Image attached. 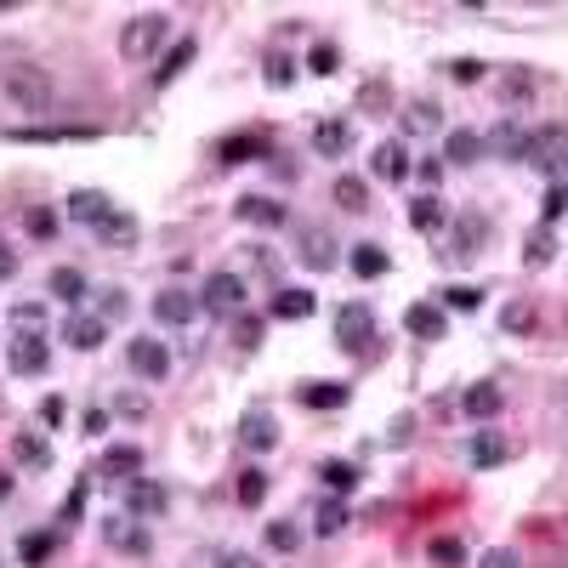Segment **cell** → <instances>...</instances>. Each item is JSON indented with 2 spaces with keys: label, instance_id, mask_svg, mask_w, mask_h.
I'll return each instance as SVG.
<instances>
[{
  "label": "cell",
  "instance_id": "cell-14",
  "mask_svg": "<svg viewBox=\"0 0 568 568\" xmlns=\"http://www.w3.org/2000/svg\"><path fill=\"white\" fill-rule=\"evenodd\" d=\"M466 461L478 466V472H495V466L512 461V438L506 432H472L466 438Z\"/></svg>",
  "mask_w": 568,
  "mask_h": 568
},
{
  "label": "cell",
  "instance_id": "cell-21",
  "mask_svg": "<svg viewBox=\"0 0 568 568\" xmlns=\"http://www.w3.org/2000/svg\"><path fill=\"white\" fill-rule=\"evenodd\" d=\"M6 358H12V375H46V364H52V341L46 336H18Z\"/></svg>",
  "mask_w": 568,
  "mask_h": 568
},
{
  "label": "cell",
  "instance_id": "cell-5",
  "mask_svg": "<svg viewBox=\"0 0 568 568\" xmlns=\"http://www.w3.org/2000/svg\"><path fill=\"white\" fill-rule=\"evenodd\" d=\"M245 296H250V284H245V273H239V267H216L211 279L199 284V302L211 307V313H239V307H245Z\"/></svg>",
  "mask_w": 568,
  "mask_h": 568
},
{
  "label": "cell",
  "instance_id": "cell-37",
  "mask_svg": "<svg viewBox=\"0 0 568 568\" xmlns=\"http://www.w3.org/2000/svg\"><path fill=\"white\" fill-rule=\"evenodd\" d=\"M12 455H18V466H29V472H46V466H52V449H46V438H35V432H12Z\"/></svg>",
  "mask_w": 568,
  "mask_h": 568
},
{
  "label": "cell",
  "instance_id": "cell-23",
  "mask_svg": "<svg viewBox=\"0 0 568 568\" xmlns=\"http://www.w3.org/2000/svg\"><path fill=\"white\" fill-rule=\"evenodd\" d=\"M63 211H69V222H86V228H97V222H103V216L114 211V199H108L103 188H74Z\"/></svg>",
  "mask_w": 568,
  "mask_h": 568
},
{
  "label": "cell",
  "instance_id": "cell-56",
  "mask_svg": "<svg viewBox=\"0 0 568 568\" xmlns=\"http://www.w3.org/2000/svg\"><path fill=\"white\" fill-rule=\"evenodd\" d=\"M40 421H46V426H63V421H69V398H63V392L40 398Z\"/></svg>",
  "mask_w": 568,
  "mask_h": 568
},
{
  "label": "cell",
  "instance_id": "cell-59",
  "mask_svg": "<svg viewBox=\"0 0 568 568\" xmlns=\"http://www.w3.org/2000/svg\"><path fill=\"white\" fill-rule=\"evenodd\" d=\"M108 421H114L108 409H86V421H80V426H86L91 438H103V432H108Z\"/></svg>",
  "mask_w": 568,
  "mask_h": 568
},
{
  "label": "cell",
  "instance_id": "cell-19",
  "mask_svg": "<svg viewBox=\"0 0 568 568\" xmlns=\"http://www.w3.org/2000/svg\"><path fill=\"white\" fill-rule=\"evenodd\" d=\"M404 330L415 341H444V330H449V313L438 302H415V307H404Z\"/></svg>",
  "mask_w": 568,
  "mask_h": 568
},
{
  "label": "cell",
  "instance_id": "cell-28",
  "mask_svg": "<svg viewBox=\"0 0 568 568\" xmlns=\"http://www.w3.org/2000/svg\"><path fill=\"white\" fill-rule=\"evenodd\" d=\"M370 171H375L381 182H404V177H409V148H404L398 137H392V142H375Z\"/></svg>",
  "mask_w": 568,
  "mask_h": 568
},
{
  "label": "cell",
  "instance_id": "cell-20",
  "mask_svg": "<svg viewBox=\"0 0 568 568\" xmlns=\"http://www.w3.org/2000/svg\"><path fill=\"white\" fill-rule=\"evenodd\" d=\"M63 341H69L74 353H97V347L108 341V319H97V313H69Z\"/></svg>",
  "mask_w": 568,
  "mask_h": 568
},
{
  "label": "cell",
  "instance_id": "cell-26",
  "mask_svg": "<svg viewBox=\"0 0 568 568\" xmlns=\"http://www.w3.org/2000/svg\"><path fill=\"white\" fill-rule=\"evenodd\" d=\"M296 398H302L307 409H347L353 404V387H347V381H302Z\"/></svg>",
  "mask_w": 568,
  "mask_h": 568
},
{
  "label": "cell",
  "instance_id": "cell-47",
  "mask_svg": "<svg viewBox=\"0 0 568 568\" xmlns=\"http://www.w3.org/2000/svg\"><path fill=\"white\" fill-rule=\"evenodd\" d=\"M426 557H432L438 568H466V546L455 540V534H438V540L426 546Z\"/></svg>",
  "mask_w": 568,
  "mask_h": 568
},
{
  "label": "cell",
  "instance_id": "cell-30",
  "mask_svg": "<svg viewBox=\"0 0 568 568\" xmlns=\"http://www.w3.org/2000/svg\"><path fill=\"white\" fill-rule=\"evenodd\" d=\"M103 478H120V483L142 478V449L137 444H108L103 449Z\"/></svg>",
  "mask_w": 568,
  "mask_h": 568
},
{
  "label": "cell",
  "instance_id": "cell-29",
  "mask_svg": "<svg viewBox=\"0 0 568 568\" xmlns=\"http://www.w3.org/2000/svg\"><path fill=\"white\" fill-rule=\"evenodd\" d=\"M46 290H52L63 307H80L91 296V284H86V273L80 267H52V279H46Z\"/></svg>",
  "mask_w": 568,
  "mask_h": 568
},
{
  "label": "cell",
  "instance_id": "cell-11",
  "mask_svg": "<svg viewBox=\"0 0 568 568\" xmlns=\"http://www.w3.org/2000/svg\"><path fill=\"white\" fill-rule=\"evenodd\" d=\"M125 364H131L142 381H165V375H171V353H165V341H148V336L125 341Z\"/></svg>",
  "mask_w": 568,
  "mask_h": 568
},
{
  "label": "cell",
  "instance_id": "cell-57",
  "mask_svg": "<svg viewBox=\"0 0 568 568\" xmlns=\"http://www.w3.org/2000/svg\"><path fill=\"white\" fill-rule=\"evenodd\" d=\"M478 568H523V557H517L512 546H495V551H483Z\"/></svg>",
  "mask_w": 568,
  "mask_h": 568
},
{
  "label": "cell",
  "instance_id": "cell-48",
  "mask_svg": "<svg viewBox=\"0 0 568 568\" xmlns=\"http://www.w3.org/2000/svg\"><path fill=\"white\" fill-rule=\"evenodd\" d=\"M91 296H97V319H125V313H131V296H125L120 284H108V290H91Z\"/></svg>",
  "mask_w": 568,
  "mask_h": 568
},
{
  "label": "cell",
  "instance_id": "cell-49",
  "mask_svg": "<svg viewBox=\"0 0 568 568\" xmlns=\"http://www.w3.org/2000/svg\"><path fill=\"white\" fill-rule=\"evenodd\" d=\"M233 347H239V353H256V347H262V319H256V313H239V319H233Z\"/></svg>",
  "mask_w": 568,
  "mask_h": 568
},
{
  "label": "cell",
  "instance_id": "cell-50",
  "mask_svg": "<svg viewBox=\"0 0 568 568\" xmlns=\"http://www.w3.org/2000/svg\"><path fill=\"white\" fill-rule=\"evenodd\" d=\"M267 546L290 557V551H302V529H296L290 517H279V523H267Z\"/></svg>",
  "mask_w": 568,
  "mask_h": 568
},
{
  "label": "cell",
  "instance_id": "cell-31",
  "mask_svg": "<svg viewBox=\"0 0 568 568\" xmlns=\"http://www.w3.org/2000/svg\"><path fill=\"white\" fill-rule=\"evenodd\" d=\"M194 57H199V40H194V35L171 40V52H165V57H160V69H154V86H171V80H177L188 63H194Z\"/></svg>",
  "mask_w": 568,
  "mask_h": 568
},
{
  "label": "cell",
  "instance_id": "cell-42",
  "mask_svg": "<svg viewBox=\"0 0 568 568\" xmlns=\"http://www.w3.org/2000/svg\"><path fill=\"white\" fill-rule=\"evenodd\" d=\"M551 256H557V228H534L529 239H523V262H529V267H551Z\"/></svg>",
  "mask_w": 568,
  "mask_h": 568
},
{
  "label": "cell",
  "instance_id": "cell-61",
  "mask_svg": "<svg viewBox=\"0 0 568 568\" xmlns=\"http://www.w3.org/2000/svg\"><path fill=\"white\" fill-rule=\"evenodd\" d=\"M114 409H120V415H137V421H142V415H148V398H142V392H125Z\"/></svg>",
  "mask_w": 568,
  "mask_h": 568
},
{
  "label": "cell",
  "instance_id": "cell-34",
  "mask_svg": "<svg viewBox=\"0 0 568 568\" xmlns=\"http://www.w3.org/2000/svg\"><path fill=\"white\" fill-rule=\"evenodd\" d=\"M347 267H353L358 279H381V273H387L392 267V256L381 245H375V239H364V245H353V256H347Z\"/></svg>",
  "mask_w": 568,
  "mask_h": 568
},
{
  "label": "cell",
  "instance_id": "cell-35",
  "mask_svg": "<svg viewBox=\"0 0 568 568\" xmlns=\"http://www.w3.org/2000/svg\"><path fill=\"white\" fill-rule=\"evenodd\" d=\"M483 160V137L478 131H449L444 137V165H478Z\"/></svg>",
  "mask_w": 568,
  "mask_h": 568
},
{
  "label": "cell",
  "instance_id": "cell-22",
  "mask_svg": "<svg viewBox=\"0 0 568 568\" xmlns=\"http://www.w3.org/2000/svg\"><path fill=\"white\" fill-rule=\"evenodd\" d=\"M273 148H267V137H256V131H233V137L216 142V160L222 165H250V160H267Z\"/></svg>",
  "mask_w": 568,
  "mask_h": 568
},
{
  "label": "cell",
  "instance_id": "cell-64",
  "mask_svg": "<svg viewBox=\"0 0 568 568\" xmlns=\"http://www.w3.org/2000/svg\"><path fill=\"white\" fill-rule=\"evenodd\" d=\"M0 500H12V472H0Z\"/></svg>",
  "mask_w": 568,
  "mask_h": 568
},
{
  "label": "cell",
  "instance_id": "cell-24",
  "mask_svg": "<svg viewBox=\"0 0 568 568\" xmlns=\"http://www.w3.org/2000/svg\"><path fill=\"white\" fill-rule=\"evenodd\" d=\"M91 125H18L6 131V142H91Z\"/></svg>",
  "mask_w": 568,
  "mask_h": 568
},
{
  "label": "cell",
  "instance_id": "cell-44",
  "mask_svg": "<svg viewBox=\"0 0 568 568\" xmlns=\"http://www.w3.org/2000/svg\"><path fill=\"white\" fill-rule=\"evenodd\" d=\"M18 336H46V307L40 302H18L12 307V341Z\"/></svg>",
  "mask_w": 568,
  "mask_h": 568
},
{
  "label": "cell",
  "instance_id": "cell-9",
  "mask_svg": "<svg viewBox=\"0 0 568 568\" xmlns=\"http://www.w3.org/2000/svg\"><path fill=\"white\" fill-rule=\"evenodd\" d=\"M483 245H489V216L466 211V216H455V233H449V250H444V256L472 262V256H483Z\"/></svg>",
  "mask_w": 568,
  "mask_h": 568
},
{
  "label": "cell",
  "instance_id": "cell-4",
  "mask_svg": "<svg viewBox=\"0 0 568 568\" xmlns=\"http://www.w3.org/2000/svg\"><path fill=\"white\" fill-rule=\"evenodd\" d=\"M529 165L534 171H546L551 182L568 171V125H540L529 131Z\"/></svg>",
  "mask_w": 568,
  "mask_h": 568
},
{
  "label": "cell",
  "instance_id": "cell-12",
  "mask_svg": "<svg viewBox=\"0 0 568 568\" xmlns=\"http://www.w3.org/2000/svg\"><path fill=\"white\" fill-rule=\"evenodd\" d=\"M267 313H273L279 324H307L313 313H319V302H313V290H302V284H279L273 302H267Z\"/></svg>",
  "mask_w": 568,
  "mask_h": 568
},
{
  "label": "cell",
  "instance_id": "cell-3",
  "mask_svg": "<svg viewBox=\"0 0 568 568\" xmlns=\"http://www.w3.org/2000/svg\"><path fill=\"white\" fill-rule=\"evenodd\" d=\"M165 40H171V18H165V12H137V18L120 29V52L131 57V63H148Z\"/></svg>",
  "mask_w": 568,
  "mask_h": 568
},
{
  "label": "cell",
  "instance_id": "cell-10",
  "mask_svg": "<svg viewBox=\"0 0 568 568\" xmlns=\"http://www.w3.org/2000/svg\"><path fill=\"white\" fill-rule=\"evenodd\" d=\"M483 154H495V160H517V165H529V125H517V120H500V125H489V137H483Z\"/></svg>",
  "mask_w": 568,
  "mask_h": 568
},
{
  "label": "cell",
  "instance_id": "cell-43",
  "mask_svg": "<svg viewBox=\"0 0 568 568\" xmlns=\"http://www.w3.org/2000/svg\"><path fill=\"white\" fill-rule=\"evenodd\" d=\"M296 74H302V63H296V57L290 52H267V69H262V80L273 91H284V86H296Z\"/></svg>",
  "mask_w": 568,
  "mask_h": 568
},
{
  "label": "cell",
  "instance_id": "cell-18",
  "mask_svg": "<svg viewBox=\"0 0 568 568\" xmlns=\"http://www.w3.org/2000/svg\"><path fill=\"white\" fill-rule=\"evenodd\" d=\"M500 409H506V392H500L495 381H472V387L461 392V415L466 421H495Z\"/></svg>",
  "mask_w": 568,
  "mask_h": 568
},
{
  "label": "cell",
  "instance_id": "cell-32",
  "mask_svg": "<svg viewBox=\"0 0 568 568\" xmlns=\"http://www.w3.org/2000/svg\"><path fill=\"white\" fill-rule=\"evenodd\" d=\"M358 478H364V472H358L353 461H319V483L324 489H330V495L336 500H347L358 489Z\"/></svg>",
  "mask_w": 568,
  "mask_h": 568
},
{
  "label": "cell",
  "instance_id": "cell-51",
  "mask_svg": "<svg viewBox=\"0 0 568 568\" xmlns=\"http://www.w3.org/2000/svg\"><path fill=\"white\" fill-rule=\"evenodd\" d=\"M444 74L455 80V86H478L483 74H489V63H478V57H449Z\"/></svg>",
  "mask_w": 568,
  "mask_h": 568
},
{
  "label": "cell",
  "instance_id": "cell-13",
  "mask_svg": "<svg viewBox=\"0 0 568 568\" xmlns=\"http://www.w3.org/2000/svg\"><path fill=\"white\" fill-rule=\"evenodd\" d=\"M296 256H302L307 273H330V267L341 262V245H336L330 228H302V250H296Z\"/></svg>",
  "mask_w": 568,
  "mask_h": 568
},
{
  "label": "cell",
  "instance_id": "cell-2",
  "mask_svg": "<svg viewBox=\"0 0 568 568\" xmlns=\"http://www.w3.org/2000/svg\"><path fill=\"white\" fill-rule=\"evenodd\" d=\"M330 330H336L341 353H381V330H375V307L370 302H341L336 319H330Z\"/></svg>",
  "mask_w": 568,
  "mask_h": 568
},
{
  "label": "cell",
  "instance_id": "cell-41",
  "mask_svg": "<svg viewBox=\"0 0 568 568\" xmlns=\"http://www.w3.org/2000/svg\"><path fill=\"white\" fill-rule=\"evenodd\" d=\"M568 216V182L557 177V182H546V194H540V228H557Z\"/></svg>",
  "mask_w": 568,
  "mask_h": 568
},
{
  "label": "cell",
  "instance_id": "cell-53",
  "mask_svg": "<svg viewBox=\"0 0 568 568\" xmlns=\"http://www.w3.org/2000/svg\"><path fill=\"white\" fill-rule=\"evenodd\" d=\"M500 330H506V336H529V330H534V307L529 302H512L506 313H500Z\"/></svg>",
  "mask_w": 568,
  "mask_h": 568
},
{
  "label": "cell",
  "instance_id": "cell-27",
  "mask_svg": "<svg viewBox=\"0 0 568 568\" xmlns=\"http://www.w3.org/2000/svg\"><path fill=\"white\" fill-rule=\"evenodd\" d=\"M347 148H353V125L347 120H319L313 125V154H319V160H341Z\"/></svg>",
  "mask_w": 568,
  "mask_h": 568
},
{
  "label": "cell",
  "instance_id": "cell-55",
  "mask_svg": "<svg viewBox=\"0 0 568 568\" xmlns=\"http://www.w3.org/2000/svg\"><path fill=\"white\" fill-rule=\"evenodd\" d=\"M80 512H86V478H80V483L69 489V500H63V517H57V523L69 529V523H80Z\"/></svg>",
  "mask_w": 568,
  "mask_h": 568
},
{
  "label": "cell",
  "instance_id": "cell-33",
  "mask_svg": "<svg viewBox=\"0 0 568 568\" xmlns=\"http://www.w3.org/2000/svg\"><path fill=\"white\" fill-rule=\"evenodd\" d=\"M233 500L245 506V512H256L267 500V472L262 466H239V478H233Z\"/></svg>",
  "mask_w": 568,
  "mask_h": 568
},
{
  "label": "cell",
  "instance_id": "cell-7",
  "mask_svg": "<svg viewBox=\"0 0 568 568\" xmlns=\"http://www.w3.org/2000/svg\"><path fill=\"white\" fill-rule=\"evenodd\" d=\"M233 438H239V449H250V455H273V449H279V421H273V409H245L239 426H233Z\"/></svg>",
  "mask_w": 568,
  "mask_h": 568
},
{
  "label": "cell",
  "instance_id": "cell-17",
  "mask_svg": "<svg viewBox=\"0 0 568 568\" xmlns=\"http://www.w3.org/2000/svg\"><path fill=\"white\" fill-rule=\"evenodd\" d=\"M398 131H404V137H432V131H444V108H438V97H415V103H404Z\"/></svg>",
  "mask_w": 568,
  "mask_h": 568
},
{
  "label": "cell",
  "instance_id": "cell-6",
  "mask_svg": "<svg viewBox=\"0 0 568 568\" xmlns=\"http://www.w3.org/2000/svg\"><path fill=\"white\" fill-rule=\"evenodd\" d=\"M97 523H103V540L114 551H125V557H154L148 523H137V517H125V512H108V517H97Z\"/></svg>",
  "mask_w": 568,
  "mask_h": 568
},
{
  "label": "cell",
  "instance_id": "cell-8",
  "mask_svg": "<svg viewBox=\"0 0 568 568\" xmlns=\"http://www.w3.org/2000/svg\"><path fill=\"white\" fill-rule=\"evenodd\" d=\"M165 506H171L165 483H154V478H131V483H125V517L154 523V517H165Z\"/></svg>",
  "mask_w": 568,
  "mask_h": 568
},
{
  "label": "cell",
  "instance_id": "cell-1",
  "mask_svg": "<svg viewBox=\"0 0 568 568\" xmlns=\"http://www.w3.org/2000/svg\"><path fill=\"white\" fill-rule=\"evenodd\" d=\"M0 91H6V103L18 108V114H52V103H57L52 74L40 69V63H6Z\"/></svg>",
  "mask_w": 568,
  "mask_h": 568
},
{
  "label": "cell",
  "instance_id": "cell-25",
  "mask_svg": "<svg viewBox=\"0 0 568 568\" xmlns=\"http://www.w3.org/2000/svg\"><path fill=\"white\" fill-rule=\"evenodd\" d=\"M199 296L194 290H160V296H154V319L160 324H194V313H199Z\"/></svg>",
  "mask_w": 568,
  "mask_h": 568
},
{
  "label": "cell",
  "instance_id": "cell-62",
  "mask_svg": "<svg viewBox=\"0 0 568 568\" xmlns=\"http://www.w3.org/2000/svg\"><path fill=\"white\" fill-rule=\"evenodd\" d=\"M222 568H262L256 551H222Z\"/></svg>",
  "mask_w": 568,
  "mask_h": 568
},
{
  "label": "cell",
  "instance_id": "cell-58",
  "mask_svg": "<svg viewBox=\"0 0 568 568\" xmlns=\"http://www.w3.org/2000/svg\"><path fill=\"white\" fill-rule=\"evenodd\" d=\"M415 171H421V188H426V194H438V182H444V160H421Z\"/></svg>",
  "mask_w": 568,
  "mask_h": 568
},
{
  "label": "cell",
  "instance_id": "cell-45",
  "mask_svg": "<svg viewBox=\"0 0 568 568\" xmlns=\"http://www.w3.org/2000/svg\"><path fill=\"white\" fill-rule=\"evenodd\" d=\"M23 233L29 239H57V205H29L23 211Z\"/></svg>",
  "mask_w": 568,
  "mask_h": 568
},
{
  "label": "cell",
  "instance_id": "cell-15",
  "mask_svg": "<svg viewBox=\"0 0 568 568\" xmlns=\"http://www.w3.org/2000/svg\"><path fill=\"white\" fill-rule=\"evenodd\" d=\"M97 245L103 250H137V239H142V228H137V216L131 211H120V205H114V211L103 216V222H97Z\"/></svg>",
  "mask_w": 568,
  "mask_h": 568
},
{
  "label": "cell",
  "instance_id": "cell-16",
  "mask_svg": "<svg viewBox=\"0 0 568 568\" xmlns=\"http://www.w3.org/2000/svg\"><path fill=\"white\" fill-rule=\"evenodd\" d=\"M233 216L250 222V228H284V222H290V205H279V199H267V194H239Z\"/></svg>",
  "mask_w": 568,
  "mask_h": 568
},
{
  "label": "cell",
  "instance_id": "cell-46",
  "mask_svg": "<svg viewBox=\"0 0 568 568\" xmlns=\"http://www.w3.org/2000/svg\"><path fill=\"white\" fill-rule=\"evenodd\" d=\"M52 546H57V523H52V529H40V534H23V563H29V568H40V563H46V557H52Z\"/></svg>",
  "mask_w": 568,
  "mask_h": 568
},
{
  "label": "cell",
  "instance_id": "cell-63",
  "mask_svg": "<svg viewBox=\"0 0 568 568\" xmlns=\"http://www.w3.org/2000/svg\"><path fill=\"white\" fill-rule=\"evenodd\" d=\"M12 273H18V256H12V250L0 245V279H12Z\"/></svg>",
  "mask_w": 568,
  "mask_h": 568
},
{
  "label": "cell",
  "instance_id": "cell-52",
  "mask_svg": "<svg viewBox=\"0 0 568 568\" xmlns=\"http://www.w3.org/2000/svg\"><path fill=\"white\" fill-rule=\"evenodd\" d=\"M336 69H341V52L330 46V40H319V46L307 52V74H319V80H330Z\"/></svg>",
  "mask_w": 568,
  "mask_h": 568
},
{
  "label": "cell",
  "instance_id": "cell-54",
  "mask_svg": "<svg viewBox=\"0 0 568 568\" xmlns=\"http://www.w3.org/2000/svg\"><path fill=\"white\" fill-rule=\"evenodd\" d=\"M392 103V86L387 80H370V86L358 91V108H364V114H375V108H387Z\"/></svg>",
  "mask_w": 568,
  "mask_h": 568
},
{
  "label": "cell",
  "instance_id": "cell-60",
  "mask_svg": "<svg viewBox=\"0 0 568 568\" xmlns=\"http://www.w3.org/2000/svg\"><path fill=\"white\" fill-rule=\"evenodd\" d=\"M409 432H415V421H409V415H398V421H392V432H387V444H392V449H404V444H409Z\"/></svg>",
  "mask_w": 568,
  "mask_h": 568
},
{
  "label": "cell",
  "instance_id": "cell-38",
  "mask_svg": "<svg viewBox=\"0 0 568 568\" xmlns=\"http://www.w3.org/2000/svg\"><path fill=\"white\" fill-rule=\"evenodd\" d=\"M347 523H353V512H347V500L324 495V506L313 512V534H319V540H330V534H341Z\"/></svg>",
  "mask_w": 568,
  "mask_h": 568
},
{
  "label": "cell",
  "instance_id": "cell-36",
  "mask_svg": "<svg viewBox=\"0 0 568 568\" xmlns=\"http://www.w3.org/2000/svg\"><path fill=\"white\" fill-rule=\"evenodd\" d=\"M444 222H449V211H444V199L438 194H421L415 205H409V228L415 233H438Z\"/></svg>",
  "mask_w": 568,
  "mask_h": 568
},
{
  "label": "cell",
  "instance_id": "cell-40",
  "mask_svg": "<svg viewBox=\"0 0 568 568\" xmlns=\"http://www.w3.org/2000/svg\"><path fill=\"white\" fill-rule=\"evenodd\" d=\"M438 307H444V313H478L483 290L478 284H444V290H438Z\"/></svg>",
  "mask_w": 568,
  "mask_h": 568
},
{
  "label": "cell",
  "instance_id": "cell-39",
  "mask_svg": "<svg viewBox=\"0 0 568 568\" xmlns=\"http://www.w3.org/2000/svg\"><path fill=\"white\" fill-rule=\"evenodd\" d=\"M336 205L347 216H364L370 211V182L364 177H336Z\"/></svg>",
  "mask_w": 568,
  "mask_h": 568
}]
</instances>
